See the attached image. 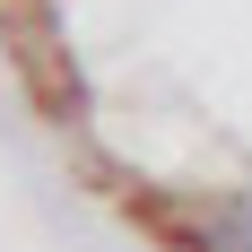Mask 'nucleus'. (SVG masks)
<instances>
[{"label":"nucleus","instance_id":"nucleus-1","mask_svg":"<svg viewBox=\"0 0 252 252\" xmlns=\"http://www.w3.org/2000/svg\"><path fill=\"white\" fill-rule=\"evenodd\" d=\"M0 52L165 252H252V0H0Z\"/></svg>","mask_w":252,"mask_h":252}]
</instances>
